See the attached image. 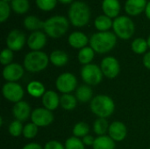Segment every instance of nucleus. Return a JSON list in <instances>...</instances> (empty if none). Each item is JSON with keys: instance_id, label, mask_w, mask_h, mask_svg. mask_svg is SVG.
<instances>
[{"instance_id": "4", "label": "nucleus", "mask_w": 150, "mask_h": 149, "mask_svg": "<svg viewBox=\"0 0 150 149\" xmlns=\"http://www.w3.org/2000/svg\"><path fill=\"white\" fill-rule=\"evenodd\" d=\"M69 20L63 16H53L44 21V31L51 38H60L69 29Z\"/></svg>"}, {"instance_id": "17", "label": "nucleus", "mask_w": 150, "mask_h": 149, "mask_svg": "<svg viewBox=\"0 0 150 149\" xmlns=\"http://www.w3.org/2000/svg\"><path fill=\"white\" fill-rule=\"evenodd\" d=\"M147 4V0H127L125 4V10L127 14L131 16H137L145 11Z\"/></svg>"}, {"instance_id": "9", "label": "nucleus", "mask_w": 150, "mask_h": 149, "mask_svg": "<svg viewBox=\"0 0 150 149\" xmlns=\"http://www.w3.org/2000/svg\"><path fill=\"white\" fill-rule=\"evenodd\" d=\"M2 92L4 97L10 102L18 103L24 97V90L17 83H7L3 86Z\"/></svg>"}, {"instance_id": "43", "label": "nucleus", "mask_w": 150, "mask_h": 149, "mask_svg": "<svg viewBox=\"0 0 150 149\" xmlns=\"http://www.w3.org/2000/svg\"><path fill=\"white\" fill-rule=\"evenodd\" d=\"M145 14H146L147 18L150 19V1L147 4L146 9H145Z\"/></svg>"}, {"instance_id": "22", "label": "nucleus", "mask_w": 150, "mask_h": 149, "mask_svg": "<svg viewBox=\"0 0 150 149\" xmlns=\"http://www.w3.org/2000/svg\"><path fill=\"white\" fill-rule=\"evenodd\" d=\"M93 149H114L115 142L110 136H98L95 139L93 143Z\"/></svg>"}, {"instance_id": "6", "label": "nucleus", "mask_w": 150, "mask_h": 149, "mask_svg": "<svg viewBox=\"0 0 150 149\" xmlns=\"http://www.w3.org/2000/svg\"><path fill=\"white\" fill-rule=\"evenodd\" d=\"M115 34L122 40L130 39L135 31L134 21L127 16H120L116 18L112 25Z\"/></svg>"}, {"instance_id": "40", "label": "nucleus", "mask_w": 150, "mask_h": 149, "mask_svg": "<svg viewBox=\"0 0 150 149\" xmlns=\"http://www.w3.org/2000/svg\"><path fill=\"white\" fill-rule=\"evenodd\" d=\"M95 141V139L91 136V135H86L83 137V142L84 145H87V146H91V145H93Z\"/></svg>"}, {"instance_id": "31", "label": "nucleus", "mask_w": 150, "mask_h": 149, "mask_svg": "<svg viewBox=\"0 0 150 149\" xmlns=\"http://www.w3.org/2000/svg\"><path fill=\"white\" fill-rule=\"evenodd\" d=\"M109 126H108V122L105 119L98 118L93 125V129L95 133L99 136H103L107 130H109Z\"/></svg>"}, {"instance_id": "18", "label": "nucleus", "mask_w": 150, "mask_h": 149, "mask_svg": "<svg viewBox=\"0 0 150 149\" xmlns=\"http://www.w3.org/2000/svg\"><path fill=\"white\" fill-rule=\"evenodd\" d=\"M102 10L109 18H118L120 11V3L119 0H103Z\"/></svg>"}, {"instance_id": "24", "label": "nucleus", "mask_w": 150, "mask_h": 149, "mask_svg": "<svg viewBox=\"0 0 150 149\" xmlns=\"http://www.w3.org/2000/svg\"><path fill=\"white\" fill-rule=\"evenodd\" d=\"M92 94V90L89 85H81L76 91V97L78 101L86 103L91 99Z\"/></svg>"}, {"instance_id": "12", "label": "nucleus", "mask_w": 150, "mask_h": 149, "mask_svg": "<svg viewBox=\"0 0 150 149\" xmlns=\"http://www.w3.org/2000/svg\"><path fill=\"white\" fill-rule=\"evenodd\" d=\"M25 43V36L24 32L18 29L10 32L6 39V44L11 51H19L23 48Z\"/></svg>"}, {"instance_id": "11", "label": "nucleus", "mask_w": 150, "mask_h": 149, "mask_svg": "<svg viewBox=\"0 0 150 149\" xmlns=\"http://www.w3.org/2000/svg\"><path fill=\"white\" fill-rule=\"evenodd\" d=\"M101 70L104 76H105L107 78L113 79L120 74V63L118 60L112 56L105 57L102 60Z\"/></svg>"}, {"instance_id": "37", "label": "nucleus", "mask_w": 150, "mask_h": 149, "mask_svg": "<svg viewBox=\"0 0 150 149\" xmlns=\"http://www.w3.org/2000/svg\"><path fill=\"white\" fill-rule=\"evenodd\" d=\"M57 0H36L37 6L45 11L53 10L56 5Z\"/></svg>"}, {"instance_id": "28", "label": "nucleus", "mask_w": 150, "mask_h": 149, "mask_svg": "<svg viewBox=\"0 0 150 149\" xmlns=\"http://www.w3.org/2000/svg\"><path fill=\"white\" fill-rule=\"evenodd\" d=\"M77 99L71 94H63L60 98L61 106L67 111H70L76 108Z\"/></svg>"}, {"instance_id": "38", "label": "nucleus", "mask_w": 150, "mask_h": 149, "mask_svg": "<svg viewBox=\"0 0 150 149\" xmlns=\"http://www.w3.org/2000/svg\"><path fill=\"white\" fill-rule=\"evenodd\" d=\"M12 59H13V53L11 49L5 48L2 51V53L0 54V62L3 65L7 66V65L11 64Z\"/></svg>"}, {"instance_id": "44", "label": "nucleus", "mask_w": 150, "mask_h": 149, "mask_svg": "<svg viewBox=\"0 0 150 149\" xmlns=\"http://www.w3.org/2000/svg\"><path fill=\"white\" fill-rule=\"evenodd\" d=\"M58 1H60L62 4H70L73 0H58Z\"/></svg>"}, {"instance_id": "35", "label": "nucleus", "mask_w": 150, "mask_h": 149, "mask_svg": "<svg viewBox=\"0 0 150 149\" xmlns=\"http://www.w3.org/2000/svg\"><path fill=\"white\" fill-rule=\"evenodd\" d=\"M38 133V126L32 123H29L25 125V126L23 129V135L26 139H33Z\"/></svg>"}, {"instance_id": "36", "label": "nucleus", "mask_w": 150, "mask_h": 149, "mask_svg": "<svg viewBox=\"0 0 150 149\" xmlns=\"http://www.w3.org/2000/svg\"><path fill=\"white\" fill-rule=\"evenodd\" d=\"M11 7L8 3L3 0L0 1V22L1 23L4 22L9 18L11 13Z\"/></svg>"}, {"instance_id": "2", "label": "nucleus", "mask_w": 150, "mask_h": 149, "mask_svg": "<svg viewBox=\"0 0 150 149\" xmlns=\"http://www.w3.org/2000/svg\"><path fill=\"white\" fill-rule=\"evenodd\" d=\"M91 18L90 7L82 1H76L71 4L69 10V18L71 24L76 27L86 25Z\"/></svg>"}, {"instance_id": "21", "label": "nucleus", "mask_w": 150, "mask_h": 149, "mask_svg": "<svg viewBox=\"0 0 150 149\" xmlns=\"http://www.w3.org/2000/svg\"><path fill=\"white\" fill-rule=\"evenodd\" d=\"M50 61L53 65L56 67H62L65 66L69 61L68 54L62 50H54L51 53L49 57Z\"/></svg>"}, {"instance_id": "5", "label": "nucleus", "mask_w": 150, "mask_h": 149, "mask_svg": "<svg viewBox=\"0 0 150 149\" xmlns=\"http://www.w3.org/2000/svg\"><path fill=\"white\" fill-rule=\"evenodd\" d=\"M48 56L41 51H32L28 53L24 59V66L26 70L32 73H37L44 70L48 64Z\"/></svg>"}, {"instance_id": "27", "label": "nucleus", "mask_w": 150, "mask_h": 149, "mask_svg": "<svg viewBox=\"0 0 150 149\" xmlns=\"http://www.w3.org/2000/svg\"><path fill=\"white\" fill-rule=\"evenodd\" d=\"M94 52L95 51L91 47H85L82 48L79 51L78 55H77L79 62L83 64V65L90 64L91 61L94 58V54H95Z\"/></svg>"}, {"instance_id": "3", "label": "nucleus", "mask_w": 150, "mask_h": 149, "mask_svg": "<svg viewBox=\"0 0 150 149\" xmlns=\"http://www.w3.org/2000/svg\"><path fill=\"white\" fill-rule=\"evenodd\" d=\"M115 109L113 100L105 95H98L92 98L91 103V112L98 118L106 119L110 117Z\"/></svg>"}, {"instance_id": "15", "label": "nucleus", "mask_w": 150, "mask_h": 149, "mask_svg": "<svg viewBox=\"0 0 150 149\" xmlns=\"http://www.w3.org/2000/svg\"><path fill=\"white\" fill-rule=\"evenodd\" d=\"M12 114H13L14 118L16 119V120L24 122L29 118L30 114H32L30 105L26 102L21 100V101L16 103L15 105L13 106Z\"/></svg>"}, {"instance_id": "41", "label": "nucleus", "mask_w": 150, "mask_h": 149, "mask_svg": "<svg viewBox=\"0 0 150 149\" xmlns=\"http://www.w3.org/2000/svg\"><path fill=\"white\" fill-rule=\"evenodd\" d=\"M143 64L147 68L150 69V52H148L144 55V57H143Z\"/></svg>"}, {"instance_id": "39", "label": "nucleus", "mask_w": 150, "mask_h": 149, "mask_svg": "<svg viewBox=\"0 0 150 149\" xmlns=\"http://www.w3.org/2000/svg\"><path fill=\"white\" fill-rule=\"evenodd\" d=\"M44 149H65V147L62 143L56 141H50L47 143H46Z\"/></svg>"}, {"instance_id": "42", "label": "nucleus", "mask_w": 150, "mask_h": 149, "mask_svg": "<svg viewBox=\"0 0 150 149\" xmlns=\"http://www.w3.org/2000/svg\"><path fill=\"white\" fill-rule=\"evenodd\" d=\"M23 149H43L41 148L40 145L37 144V143H29L27 145H25Z\"/></svg>"}, {"instance_id": "19", "label": "nucleus", "mask_w": 150, "mask_h": 149, "mask_svg": "<svg viewBox=\"0 0 150 149\" xmlns=\"http://www.w3.org/2000/svg\"><path fill=\"white\" fill-rule=\"evenodd\" d=\"M42 104L46 109L49 111H54L60 105V98L56 92L53 90H48L46 91L42 97Z\"/></svg>"}, {"instance_id": "8", "label": "nucleus", "mask_w": 150, "mask_h": 149, "mask_svg": "<svg viewBox=\"0 0 150 149\" xmlns=\"http://www.w3.org/2000/svg\"><path fill=\"white\" fill-rule=\"evenodd\" d=\"M56 88L63 94H69L77 85V80L76 76L71 73H63L56 79Z\"/></svg>"}, {"instance_id": "29", "label": "nucleus", "mask_w": 150, "mask_h": 149, "mask_svg": "<svg viewBox=\"0 0 150 149\" xmlns=\"http://www.w3.org/2000/svg\"><path fill=\"white\" fill-rule=\"evenodd\" d=\"M11 7L17 14H25L28 11L30 4L28 0H12Z\"/></svg>"}, {"instance_id": "23", "label": "nucleus", "mask_w": 150, "mask_h": 149, "mask_svg": "<svg viewBox=\"0 0 150 149\" xmlns=\"http://www.w3.org/2000/svg\"><path fill=\"white\" fill-rule=\"evenodd\" d=\"M95 27L100 32H107L113 25V22L111 18L106 15H100L96 18L94 21Z\"/></svg>"}, {"instance_id": "7", "label": "nucleus", "mask_w": 150, "mask_h": 149, "mask_svg": "<svg viewBox=\"0 0 150 149\" xmlns=\"http://www.w3.org/2000/svg\"><path fill=\"white\" fill-rule=\"evenodd\" d=\"M101 68L96 64L84 65L81 70V76L83 82L88 85H98L103 79Z\"/></svg>"}, {"instance_id": "30", "label": "nucleus", "mask_w": 150, "mask_h": 149, "mask_svg": "<svg viewBox=\"0 0 150 149\" xmlns=\"http://www.w3.org/2000/svg\"><path fill=\"white\" fill-rule=\"evenodd\" d=\"M148 41L142 38H137L135 39L133 42H132V45H131V47H132V50L135 53V54H144L147 49H148Z\"/></svg>"}, {"instance_id": "16", "label": "nucleus", "mask_w": 150, "mask_h": 149, "mask_svg": "<svg viewBox=\"0 0 150 149\" xmlns=\"http://www.w3.org/2000/svg\"><path fill=\"white\" fill-rule=\"evenodd\" d=\"M109 135L114 141H122L127 133V126L120 121L112 122L109 126Z\"/></svg>"}, {"instance_id": "46", "label": "nucleus", "mask_w": 150, "mask_h": 149, "mask_svg": "<svg viewBox=\"0 0 150 149\" xmlns=\"http://www.w3.org/2000/svg\"><path fill=\"white\" fill-rule=\"evenodd\" d=\"M3 1H4V2H6V3H9V2H11L12 0H3Z\"/></svg>"}, {"instance_id": "26", "label": "nucleus", "mask_w": 150, "mask_h": 149, "mask_svg": "<svg viewBox=\"0 0 150 149\" xmlns=\"http://www.w3.org/2000/svg\"><path fill=\"white\" fill-rule=\"evenodd\" d=\"M27 91L31 96L34 97H43V95L46 92L44 85L38 81H33L29 83L27 85Z\"/></svg>"}, {"instance_id": "14", "label": "nucleus", "mask_w": 150, "mask_h": 149, "mask_svg": "<svg viewBox=\"0 0 150 149\" xmlns=\"http://www.w3.org/2000/svg\"><path fill=\"white\" fill-rule=\"evenodd\" d=\"M47 43L46 34L40 31H35L30 34L27 40V45L33 51H40Z\"/></svg>"}, {"instance_id": "1", "label": "nucleus", "mask_w": 150, "mask_h": 149, "mask_svg": "<svg viewBox=\"0 0 150 149\" xmlns=\"http://www.w3.org/2000/svg\"><path fill=\"white\" fill-rule=\"evenodd\" d=\"M117 43V37L112 32H100L94 33L90 39L91 47L98 54L110 52Z\"/></svg>"}, {"instance_id": "33", "label": "nucleus", "mask_w": 150, "mask_h": 149, "mask_svg": "<svg viewBox=\"0 0 150 149\" xmlns=\"http://www.w3.org/2000/svg\"><path fill=\"white\" fill-rule=\"evenodd\" d=\"M65 149H84V144L77 137H70L65 142Z\"/></svg>"}, {"instance_id": "32", "label": "nucleus", "mask_w": 150, "mask_h": 149, "mask_svg": "<svg viewBox=\"0 0 150 149\" xmlns=\"http://www.w3.org/2000/svg\"><path fill=\"white\" fill-rule=\"evenodd\" d=\"M90 132V126L84 122H79L75 125L73 128V134L75 137H84L88 135Z\"/></svg>"}, {"instance_id": "47", "label": "nucleus", "mask_w": 150, "mask_h": 149, "mask_svg": "<svg viewBox=\"0 0 150 149\" xmlns=\"http://www.w3.org/2000/svg\"><path fill=\"white\" fill-rule=\"evenodd\" d=\"M149 149H150V148H149Z\"/></svg>"}, {"instance_id": "10", "label": "nucleus", "mask_w": 150, "mask_h": 149, "mask_svg": "<svg viewBox=\"0 0 150 149\" xmlns=\"http://www.w3.org/2000/svg\"><path fill=\"white\" fill-rule=\"evenodd\" d=\"M31 119L37 126H47L54 120V115L51 111L46 108H37L33 111L31 114Z\"/></svg>"}, {"instance_id": "20", "label": "nucleus", "mask_w": 150, "mask_h": 149, "mask_svg": "<svg viewBox=\"0 0 150 149\" xmlns=\"http://www.w3.org/2000/svg\"><path fill=\"white\" fill-rule=\"evenodd\" d=\"M89 42L88 37L81 32H74L69 36V43L74 48H83Z\"/></svg>"}, {"instance_id": "34", "label": "nucleus", "mask_w": 150, "mask_h": 149, "mask_svg": "<svg viewBox=\"0 0 150 149\" xmlns=\"http://www.w3.org/2000/svg\"><path fill=\"white\" fill-rule=\"evenodd\" d=\"M23 126L22 123L18 120L12 121L9 126V133L13 137H18L21 133H23Z\"/></svg>"}, {"instance_id": "13", "label": "nucleus", "mask_w": 150, "mask_h": 149, "mask_svg": "<svg viewBox=\"0 0 150 149\" xmlns=\"http://www.w3.org/2000/svg\"><path fill=\"white\" fill-rule=\"evenodd\" d=\"M24 75V68L18 63H11L4 67L3 70L4 78L9 83L18 81Z\"/></svg>"}, {"instance_id": "25", "label": "nucleus", "mask_w": 150, "mask_h": 149, "mask_svg": "<svg viewBox=\"0 0 150 149\" xmlns=\"http://www.w3.org/2000/svg\"><path fill=\"white\" fill-rule=\"evenodd\" d=\"M24 25L27 30L35 32V31L44 27V22L41 21L37 17L31 15V16H27L24 19Z\"/></svg>"}, {"instance_id": "45", "label": "nucleus", "mask_w": 150, "mask_h": 149, "mask_svg": "<svg viewBox=\"0 0 150 149\" xmlns=\"http://www.w3.org/2000/svg\"><path fill=\"white\" fill-rule=\"evenodd\" d=\"M148 45H149V47H150V35H149V39H148Z\"/></svg>"}]
</instances>
